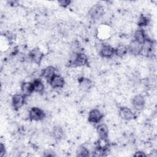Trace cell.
I'll return each instance as SVG.
<instances>
[{"mask_svg": "<svg viewBox=\"0 0 157 157\" xmlns=\"http://www.w3.org/2000/svg\"><path fill=\"white\" fill-rule=\"evenodd\" d=\"M74 57H71L70 59V63L71 66L74 67L84 66L88 63V58L87 56L83 53H73Z\"/></svg>", "mask_w": 157, "mask_h": 157, "instance_id": "1", "label": "cell"}, {"mask_svg": "<svg viewBox=\"0 0 157 157\" xmlns=\"http://www.w3.org/2000/svg\"><path fill=\"white\" fill-rule=\"evenodd\" d=\"M88 13L92 19L98 20L103 17L105 13V10L102 5L94 4L90 9Z\"/></svg>", "mask_w": 157, "mask_h": 157, "instance_id": "2", "label": "cell"}, {"mask_svg": "<svg viewBox=\"0 0 157 157\" xmlns=\"http://www.w3.org/2000/svg\"><path fill=\"white\" fill-rule=\"evenodd\" d=\"M45 117L44 112L39 107H34L29 110V118L33 121H39Z\"/></svg>", "mask_w": 157, "mask_h": 157, "instance_id": "3", "label": "cell"}, {"mask_svg": "<svg viewBox=\"0 0 157 157\" xmlns=\"http://www.w3.org/2000/svg\"><path fill=\"white\" fill-rule=\"evenodd\" d=\"M44 54L39 48H34L29 53V58L33 63L40 64L42 61Z\"/></svg>", "mask_w": 157, "mask_h": 157, "instance_id": "4", "label": "cell"}, {"mask_svg": "<svg viewBox=\"0 0 157 157\" xmlns=\"http://www.w3.org/2000/svg\"><path fill=\"white\" fill-rule=\"evenodd\" d=\"M25 96L21 94H15L13 96L12 104L15 110H20L25 104Z\"/></svg>", "mask_w": 157, "mask_h": 157, "instance_id": "5", "label": "cell"}, {"mask_svg": "<svg viewBox=\"0 0 157 157\" xmlns=\"http://www.w3.org/2000/svg\"><path fill=\"white\" fill-rule=\"evenodd\" d=\"M128 50L132 55L137 56L142 52V44L133 40L129 43Z\"/></svg>", "mask_w": 157, "mask_h": 157, "instance_id": "6", "label": "cell"}, {"mask_svg": "<svg viewBox=\"0 0 157 157\" xmlns=\"http://www.w3.org/2000/svg\"><path fill=\"white\" fill-rule=\"evenodd\" d=\"M103 117L102 112L98 109L91 110L88 114V121L92 123H99Z\"/></svg>", "mask_w": 157, "mask_h": 157, "instance_id": "7", "label": "cell"}, {"mask_svg": "<svg viewBox=\"0 0 157 157\" xmlns=\"http://www.w3.org/2000/svg\"><path fill=\"white\" fill-rule=\"evenodd\" d=\"M119 116L123 120L129 121L134 118V115L132 111L127 107H121L119 110Z\"/></svg>", "mask_w": 157, "mask_h": 157, "instance_id": "8", "label": "cell"}, {"mask_svg": "<svg viewBox=\"0 0 157 157\" xmlns=\"http://www.w3.org/2000/svg\"><path fill=\"white\" fill-rule=\"evenodd\" d=\"M50 84L53 88H61L64 85V80L59 75H55L50 80Z\"/></svg>", "mask_w": 157, "mask_h": 157, "instance_id": "9", "label": "cell"}, {"mask_svg": "<svg viewBox=\"0 0 157 157\" xmlns=\"http://www.w3.org/2000/svg\"><path fill=\"white\" fill-rule=\"evenodd\" d=\"M132 104L133 107L136 110H141L145 107V99H144V97L142 95H140V94L136 95L132 98Z\"/></svg>", "mask_w": 157, "mask_h": 157, "instance_id": "10", "label": "cell"}, {"mask_svg": "<svg viewBox=\"0 0 157 157\" xmlns=\"http://www.w3.org/2000/svg\"><path fill=\"white\" fill-rule=\"evenodd\" d=\"M115 53V49L108 45H103L100 50V55L102 57L109 58L113 56Z\"/></svg>", "mask_w": 157, "mask_h": 157, "instance_id": "11", "label": "cell"}, {"mask_svg": "<svg viewBox=\"0 0 157 157\" xmlns=\"http://www.w3.org/2000/svg\"><path fill=\"white\" fill-rule=\"evenodd\" d=\"M20 89L22 94L25 96H29L34 91L33 83L29 82H23L20 85Z\"/></svg>", "mask_w": 157, "mask_h": 157, "instance_id": "12", "label": "cell"}, {"mask_svg": "<svg viewBox=\"0 0 157 157\" xmlns=\"http://www.w3.org/2000/svg\"><path fill=\"white\" fill-rule=\"evenodd\" d=\"M97 133L100 139H107L109 136V129L106 124H101L97 127Z\"/></svg>", "mask_w": 157, "mask_h": 157, "instance_id": "13", "label": "cell"}, {"mask_svg": "<svg viewBox=\"0 0 157 157\" xmlns=\"http://www.w3.org/2000/svg\"><path fill=\"white\" fill-rule=\"evenodd\" d=\"M56 69L53 66H48L45 67L41 72V76L45 79L50 80L55 75Z\"/></svg>", "mask_w": 157, "mask_h": 157, "instance_id": "14", "label": "cell"}, {"mask_svg": "<svg viewBox=\"0 0 157 157\" xmlns=\"http://www.w3.org/2000/svg\"><path fill=\"white\" fill-rule=\"evenodd\" d=\"M78 82L80 88L83 91H86L89 90L91 86V82L88 78L82 77L78 79Z\"/></svg>", "mask_w": 157, "mask_h": 157, "instance_id": "15", "label": "cell"}, {"mask_svg": "<svg viewBox=\"0 0 157 157\" xmlns=\"http://www.w3.org/2000/svg\"><path fill=\"white\" fill-rule=\"evenodd\" d=\"M52 133L53 137L58 140L62 139L64 135L63 128L59 126H55V127H53Z\"/></svg>", "mask_w": 157, "mask_h": 157, "instance_id": "16", "label": "cell"}, {"mask_svg": "<svg viewBox=\"0 0 157 157\" xmlns=\"http://www.w3.org/2000/svg\"><path fill=\"white\" fill-rule=\"evenodd\" d=\"M146 36L144 31L142 29H137L134 33V40L137 42L143 44L146 40Z\"/></svg>", "mask_w": 157, "mask_h": 157, "instance_id": "17", "label": "cell"}, {"mask_svg": "<svg viewBox=\"0 0 157 157\" xmlns=\"http://www.w3.org/2000/svg\"><path fill=\"white\" fill-rule=\"evenodd\" d=\"M128 52V48L123 44H119L115 49V53L119 57L125 56Z\"/></svg>", "mask_w": 157, "mask_h": 157, "instance_id": "18", "label": "cell"}, {"mask_svg": "<svg viewBox=\"0 0 157 157\" xmlns=\"http://www.w3.org/2000/svg\"><path fill=\"white\" fill-rule=\"evenodd\" d=\"M33 88H34V91L37 92V93H42L44 90V85L43 83L39 80L36 79L33 83Z\"/></svg>", "mask_w": 157, "mask_h": 157, "instance_id": "19", "label": "cell"}, {"mask_svg": "<svg viewBox=\"0 0 157 157\" xmlns=\"http://www.w3.org/2000/svg\"><path fill=\"white\" fill-rule=\"evenodd\" d=\"M77 156H82V157H86L90 155V151L84 146H81L78 147L77 151Z\"/></svg>", "mask_w": 157, "mask_h": 157, "instance_id": "20", "label": "cell"}, {"mask_svg": "<svg viewBox=\"0 0 157 157\" xmlns=\"http://www.w3.org/2000/svg\"><path fill=\"white\" fill-rule=\"evenodd\" d=\"M148 18L143 15H142L140 16V17L139 18V21H138V25L140 26H145L147 25L148 23Z\"/></svg>", "mask_w": 157, "mask_h": 157, "instance_id": "21", "label": "cell"}, {"mask_svg": "<svg viewBox=\"0 0 157 157\" xmlns=\"http://www.w3.org/2000/svg\"><path fill=\"white\" fill-rule=\"evenodd\" d=\"M58 3L60 6H61L63 7H66L71 4V1H58Z\"/></svg>", "mask_w": 157, "mask_h": 157, "instance_id": "22", "label": "cell"}, {"mask_svg": "<svg viewBox=\"0 0 157 157\" xmlns=\"http://www.w3.org/2000/svg\"><path fill=\"white\" fill-rule=\"evenodd\" d=\"M6 153V148H5V145L1 143V149H0V156L1 157H2Z\"/></svg>", "mask_w": 157, "mask_h": 157, "instance_id": "23", "label": "cell"}, {"mask_svg": "<svg viewBox=\"0 0 157 157\" xmlns=\"http://www.w3.org/2000/svg\"><path fill=\"white\" fill-rule=\"evenodd\" d=\"M134 156H146V155L144 153V152L143 151H137L136 152V153L134 155Z\"/></svg>", "mask_w": 157, "mask_h": 157, "instance_id": "24", "label": "cell"}]
</instances>
